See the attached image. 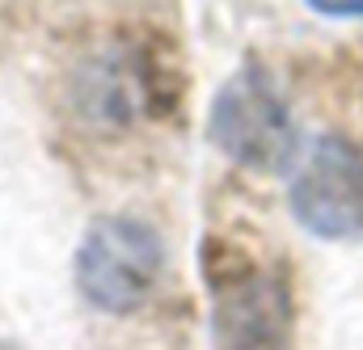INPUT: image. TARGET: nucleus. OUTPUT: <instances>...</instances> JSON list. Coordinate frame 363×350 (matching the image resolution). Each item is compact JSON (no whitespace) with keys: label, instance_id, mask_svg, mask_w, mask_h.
I'll return each instance as SVG.
<instances>
[{"label":"nucleus","instance_id":"obj_1","mask_svg":"<svg viewBox=\"0 0 363 350\" xmlns=\"http://www.w3.org/2000/svg\"><path fill=\"white\" fill-rule=\"evenodd\" d=\"M165 270V245L152 224L135 215H101L93 220L77 249V287L101 312H135L148 304Z\"/></svg>","mask_w":363,"mask_h":350},{"label":"nucleus","instance_id":"obj_2","mask_svg":"<svg viewBox=\"0 0 363 350\" xmlns=\"http://www.w3.org/2000/svg\"><path fill=\"white\" fill-rule=\"evenodd\" d=\"M207 131L228 161L258 174H283L287 165H296V152H300V135L287 101L279 97L271 77L254 64H245L216 93Z\"/></svg>","mask_w":363,"mask_h":350},{"label":"nucleus","instance_id":"obj_5","mask_svg":"<svg viewBox=\"0 0 363 350\" xmlns=\"http://www.w3.org/2000/svg\"><path fill=\"white\" fill-rule=\"evenodd\" d=\"M321 17H363V0H304Z\"/></svg>","mask_w":363,"mask_h":350},{"label":"nucleus","instance_id":"obj_4","mask_svg":"<svg viewBox=\"0 0 363 350\" xmlns=\"http://www.w3.org/2000/svg\"><path fill=\"white\" fill-rule=\"evenodd\" d=\"M220 350H274L287 334V295L267 274H241L216 304Z\"/></svg>","mask_w":363,"mask_h":350},{"label":"nucleus","instance_id":"obj_3","mask_svg":"<svg viewBox=\"0 0 363 350\" xmlns=\"http://www.w3.org/2000/svg\"><path fill=\"white\" fill-rule=\"evenodd\" d=\"M291 215L321 241L363 237V148L347 135H321L304 152L287 190Z\"/></svg>","mask_w":363,"mask_h":350}]
</instances>
